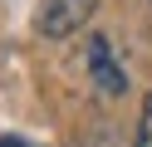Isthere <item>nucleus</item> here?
<instances>
[{
  "instance_id": "obj_4",
  "label": "nucleus",
  "mask_w": 152,
  "mask_h": 147,
  "mask_svg": "<svg viewBox=\"0 0 152 147\" xmlns=\"http://www.w3.org/2000/svg\"><path fill=\"white\" fill-rule=\"evenodd\" d=\"M0 147H30V142H20V137H0Z\"/></svg>"
},
{
  "instance_id": "obj_2",
  "label": "nucleus",
  "mask_w": 152,
  "mask_h": 147,
  "mask_svg": "<svg viewBox=\"0 0 152 147\" xmlns=\"http://www.w3.org/2000/svg\"><path fill=\"white\" fill-rule=\"evenodd\" d=\"M88 74H93V88H98V93H108V98L128 93V74L118 69V59H113V49H108L103 34L88 44Z\"/></svg>"
},
{
  "instance_id": "obj_1",
  "label": "nucleus",
  "mask_w": 152,
  "mask_h": 147,
  "mask_svg": "<svg viewBox=\"0 0 152 147\" xmlns=\"http://www.w3.org/2000/svg\"><path fill=\"white\" fill-rule=\"evenodd\" d=\"M93 10H98V0H39L34 5V29L44 39H69L74 29L88 25Z\"/></svg>"
},
{
  "instance_id": "obj_3",
  "label": "nucleus",
  "mask_w": 152,
  "mask_h": 147,
  "mask_svg": "<svg viewBox=\"0 0 152 147\" xmlns=\"http://www.w3.org/2000/svg\"><path fill=\"white\" fill-rule=\"evenodd\" d=\"M132 147H152V93H147V103H142V118H137V142Z\"/></svg>"
}]
</instances>
